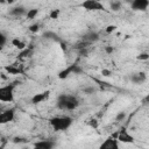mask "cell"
Here are the masks:
<instances>
[{"label": "cell", "mask_w": 149, "mask_h": 149, "mask_svg": "<svg viewBox=\"0 0 149 149\" xmlns=\"http://www.w3.org/2000/svg\"><path fill=\"white\" fill-rule=\"evenodd\" d=\"M73 123V118L70 115H56L49 119V125L55 132H65Z\"/></svg>", "instance_id": "cell-1"}, {"label": "cell", "mask_w": 149, "mask_h": 149, "mask_svg": "<svg viewBox=\"0 0 149 149\" xmlns=\"http://www.w3.org/2000/svg\"><path fill=\"white\" fill-rule=\"evenodd\" d=\"M126 112H123V111H121V112H119L116 115H115V121H123L125 120V118H126Z\"/></svg>", "instance_id": "cell-20"}, {"label": "cell", "mask_w": 149, "mask_h": 149, "mask_svg": "<svg viewBox=\"0 0 149 149\" xmlns=\"http://www.w3.org/2000/svg\"><path fill=\"white\" fill-rule=\"evenodd\" d=\"M121 7H122V5H121L120 1H111V2H109V8H111L112 10H114V12L120 10Z\"/></svg>", "instance_id": "cell-17"}, {"label": "cell", "mask_w": 149, "mask_h": 149, "mask_svg": "<svg viewBox=\"0 0 149 149\" xmlns=\"http://www.w3.org/2000/svg\"><path fill=\"white\" fill-rule=\"evenodd\" d=\"M15 118V109L14 108H8V109H3L0 113V125H6L9 123L14 120Z\"/></svg>", "instance_id": "cell-7"}, {"label": "cell", "mask_w": 149, "mask_h": 149, "mask_svg": "<svg viewBox=\"0 0 149 149\" xmlns=\"http://www.w3.org/2000/svg\"><path fill=\"white\" fill-rule=\"evenodd\" d=\"M115 29H116V26H114V24H109V26L106 27V33H112V31H114Z\"/></svg>", "instance_id": "cell-26"}, {"label": "cell", "mask_w": 149, "mask_h": 149, "mask_svg": "<svg viewBox=\"0 0 149 149\" xmlns=\"http://www.w3.org/2000/svg\"><path fill=\"white\" fill-rule=\"evenodd\" d=\"M72 70H73V65H71V66L66 68L65 70H63V71H61V72L58 73V78L64 79V78L69 77V74H71V73H72Z\"/></svg>", "instance_id": "cell-15"}, {"label": "cell", "mask_w": 149, "mask_h": 149, "mask_svg": "<svg viewBox=\"0 0 149 149\" xmlns=\"http://www.w3.org/2000/svg\"><path fill=\"white\" fill-rule=\"evenodd\" d=\"M80 7H83L86 10H101L105 9L104 5L98 0H85L80 3Z\"/></svg>", "instance_id": "cell-6"}, {"label": "cell", "mask_w": 149, "mask_h": 149, "mask_svg": "<svg viewBox=\"0 0 149 149\" xmlns=\"http://www.w3.org/2000/svg\"><path fill=\"white\" fill-rule=\"evenodd\" d=\"M59 14H61V9H52V10L49 13V17L52 19V20H55V19H58Z\"/></svg>", "instance_id": "cell-19"}, {"label": "cell", "mask_w": 149, "mask_h": 149, "mask_svg": "<svg viewBox=\"0 0 149 149\" xmlns=\"http://www.w3.org/2000/svg\"><path fill=\"white\" fill-rule=\"evenodd\" d=\"M27 12H28V9H26L23 6H15V7L10 8L9 14L13 16H22V15H26Z\"/></svg>", "instance_id": "cell-13"}, {"label": "cell", "mask_w": 149, "mask_h": 149, "mask_svg": "<svg viewBox=\"0 0 149 149\" xmlns=\"http://www.w3.org/2000/svg\"><path fill=\"white\" fill-rule=\"evenodd\" d=\"M55 142L51 140H41L34 143L33 149H54Z\"/></svg>", "instance_id": "cell-9"}, {"label": "cell", "mask_w": 149, "mask_h": 149, "mask_svg": "<svg viewBox=\"0 0 149 149\" xmlns=\"http://www.w3.org/2000/svg\"><path fill=\"white\" fill-rule=\"evenodd\" d=\"M83 92H84L85 94H92V93L95 92V88H94L93 86H87V87H84Z\"/></svg>", "instance_id": "cell-23"}, {"label": "cell", "mask_w": 149, "mask_h": 149, "mask_svg": "<svg viewBox=\"0 0 149 149\" xmlns=\"http://www.w3.org/2000/svg\"><path fill=\"white\" fill-rule=\"evenodd\" d=\"M130 7L134 10L146 12L147 8L149 7V1L148 0H134V1L130 2Z\"/></svg>", "instance_id": "cell-8"}, {"label": "cell", "mask_w": 149, "mask_h": 149, "mask_svg": "<svg viewBox=\"0 0 149 149\" xmlns=\"http://www.w3.org/2000/svg\"><path fill=\"white\" fill-rule=\"evenodd\" d=\"M78 106H79V100L74 95L63 93L57 99V108L62 111H73Z\"/></svg>", "instance_id": "cell-2"}, {"label": "cell", "mask_w": 149, "mask_h": 149, "mask_svg": "<svg viewBox=\"0 0 149 149\" xmlns=\"http://www.w3.org/2000/svg\"><path fill=\"white\" fill-rule=\"evenodd\" d=\"M105 51H106L107 54H112V52L114 51V49H113L111 45H107V47H105Z\"/></svg>", "instance_id": "cell-27"}, {"label": "cell", "mask_w": 149, "mask_h": 149, "mask_svg": "<svg viewBox=\"0 0 149 149\" xmlns=\"http://www.w3.org/2000/svg\"><path fill=\"white\" fill-rule=\"evenodd\" d=\"M112 136H114L121 143H134L135 142L134 136L130 133H128V130L126 129H120L115 135H112Z\"/></svg>", "instance_id": "cell-4"}, {"label": "cell", "mask_w": 149, "mask_h": 149, "mask_svg": "<svg viewBox=\"0 0 149 149\" xmlns=\"http://www.w3.org/2000/svg\"><path fill=\"white\" fill-rule=\"evenodd\" d=\"M98 149H120V142L114 136H108L100 143Z\"/></svg>", "instance_id": "cell-5"}, {"label": "cell", "mask_w": 149, "mask_h": 149, "mask_svg": "<svg viewBox=\"0 0 149 149\" xmlns=\"http://www.w3.org/2000/svg\"><path fill=\"white\" fill-rule=\"evenodd\" d=\"M14 85L13 84H7L0 86V102L5 104H10L14 101Z\"/></svg>", "instance_id": "cell-3"}, {"label": "cell", "mask_w": 149, "mask_h": 149, "mask_svg": "<svg viewBox=\"0 0 149 149\" xmlns=\"http://www.w3.org/2000/svg\"><path fill=\"white\" fill-rule=\"evenodd\" d=\"M6 42H7V37L2 33H0V49L3 48V45L6 44Z\"/></svg>", "instance_id": "cell-24"}, {"label": "cell", "mask_w": 149, "mask_h": 149, "mask_svg": "<svg viewBox=\"0 0 149 149\" xmlns=\"http://www.w3.org/2000/svg\"><path fill=\"white\" fill-rule=\"evenodd\" d=\"M148 58H149V54L148 52H140L137 55V59H140V61H147Z\"/></svg>", "instance_id": "cell-22"}, {"label": "cell", "mask_w": 149, "mask_h": 149, "mask_svg": "<svg viewBox=\"0 0 149 149\" xmlns=\"http://www.w3.org/2000/svg\"><path fill=\"white\" fill-rule=\"evenodd\" d=\"M5 69H6V71H7V72H9L10 74H16V73H19V72H20V70H19L17 68H15L14 65H9V66H6Z\"/></svg>", "instance_id": "cell-18"}, {"label": "cell", "mask_w": 149, "mask_h": 149, "mask_svg": "<svg viewBox=\"0 0 149 149\" xmlns=\"http://www.w3.org/2000/svg\"><path fill=\"white\" fill-rule=\"evenodd\" d=\"M37 14H38V9L37 8H31V9H28V12L26 14V17L28 20H33L37 16Z\"/></svg>", "instance_id": "cell-16"}, {"label": "cell", "mask_w": 149, "mask_h": 149, "mask_svg": "<svg viewBox=\"0 0 149 149\" xmlns=\"http://www.w3.org/2000/svg\"><path fill=\"white\" fill-rule=\"evenodd\" d=\"M49 97V91H44V92H41V93H36L33 98H31V102L33 104H41L43 102L45 99H48Z\"/></svg>", "instance_id": "cell-11"}, {"label": "cell", "mask_w": 149, "mask_h": 149, "mask_svg": "<svg viewBox=\"0 0 149 149\" xmlns=\"http://www.w3.org/2000/svg\"><path fill=\"white\" fill-rule=\"evenodd\" d=\"M3 111V107H2V105H0V113Z\"/></svg>", "instance_id": "cell-28"}, {"label": "cell", "mask_w": 149, "mask_h": 149, "mask_svg": "<svg viewBox=\"0 0 149 149\" xmlns=\"http://www.w3.org/2000/svg\"><path fill=\"white\" fill-rule=\"evenodd\" d=\"M99 40V34L97 31H87L84 36H83V41L86 42V43H92V42H95Z\"/></svg>", "instance_id": "cell-12"}, {"label": "cell", "mask_w": 149, "mask_h": 149, "mask_svg": "<svg viewBox=\"0 0 149 149\" xmlns=\"http://www.w3.org/2000/svg\"><path fill=\"white\" fill-rule=\"evenodd\" d=\"M28 29H29L30 33H37V31L40 30V24H38V23H33V24L29 26Z\"/></svg>", "instance_id": "cell-21"}, {"label": "cell", "mask_w": 149, "mask_h": 149, "mask_svg": "<svg viewBox=\"0 0 149 149\" xmlns=\"http://www.w3.org/2000/svg\"><path fill=\"white\" fill-rule=\"evenodd\" d=\"M0 149H3V148H2V146H0Z\"/></svg>", "instance_id": "cell-29"}, {"label": "cell", "mask_w": 149, "mask_h": 149, "mask_svg": "<svg viewBox=\"0 0 149 149\" xmlns=\"http://www.w3.org/2000/svg\"><path fill=\"white\" fill-rule=\"evenodd\" d=\"M101 74H102L104 77H109V76L112 74V72H111V70H108V69H102V70H101Z\"/></svg>", "instance_id": "cell-25"}, {"label": "cell", "mask_w": 149, "mask_h": 149, "mask_svg": "<svg viewBox=\"0 0 149 149\" xmlns=\"http://www.w3.org/2000/svg\"><path fill=\"white\" fill-rule=\"evenodd\" d=\"M130 81L134 83V84H142L143 81L147 80V74L146 72H137V73H133L130 77H129Z\"/></svg>", "instance_id": "cell-10"}, {"label": "cell", "mask_w": 149, "mask_h": 149, "mask_svg": "<svg viewBox=\"0 0 149 149\" xmlns=\"http://www.w3.org/2000/svg\"><path fill=\"white\" fill-rule=\"evenodd\" d=\"M12 44H13L15 48H17L19 50H26V43H24L23 41L19 40V38H13V40H12Z\"/></svg>", "instance_id": "cell-14"}]
</instances>
